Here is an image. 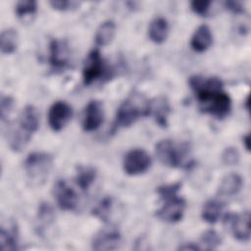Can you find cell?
I'll return each mask as SVG.
<instances>
[{
  "mask_svg": "<svg viewBox=\"0 0 251 251\" xmlns=\"http://www.w3.org/2000/svg\"><path fill=\"white\" fill-rule=\"evenodd\" d=\"M189 85L196 94L199 108L217 119L226 117L231 109V100L223 90V81L218 77L194 75L189 78Z\"/></svg>",
  "mask_w": 251,
  "mask_h": 251,
  "instance_id": "cell-1",
  "label": "cell"
},
{
  "mask_svg": "<svg viewBox=\"0 0 251 251\" xmlns=\"http://www.w3.org/2000/svg\"><path fill=\"white\" fill-rule=\"evenodd\" d=\"M18 127L9 134V145L13 151H22L39 126V113L32 105L25 106L20 114Z\"/></svg>",
  "mask_w": 251,
  "mask_h": 251,
  "instance_id": "cell-2",
  "label": "cell"
},
{
  "mask_svg": "<svg viewBox=\"0 0 251 251\" xmlns=\"http://www.w3.org/2000/svg\"><path fill=\"white\" fill-rule=\"evenodd\" d=\"M148 111V102L139 93L130 94L119 106L114 127H127L133 125L141 117H146Z\"/></svg>",
  "mask_w": 251,
  "mask_h": 251,
  "instance_id": "cell-3",
  "label": "cell"
},
{
  "mask_svg": "<svg viewBox=\"0 0 251 251\" xmlns=\"http://www.w3.org/2000/svg\"><path fill=\"white\" fill-rule=\"evenodd\" d=\"M53 167V157L46 152H32L28 154L24 163L27 180L32 186L42 185Z\"/></svg>",
  "mask_w": 251,
  "mask_h": 251,
  "instance_id": "cell-4",
  "label": "cell"
},
{
  "mask_svg": "<svg viewBox=\"0 0 251 251\" xmlns=\"http://www.w3.org/2000/svg\"><path fill=\"white\" fill-rule=\"evenodd\" d=\"M188 147L186 144L176 143L172 139H162L155 146V153L159 161L171 168H178L183 165Z\"/></svg>",
  "mask_w": 251,
  "mask_h": 251,
  "instance_id": "cell-5",
  "label": "cell"
},
{
  "mask_svg": "<svg viewBox=\"0 0 251 251\" xmlns=\"http://www.w3.org/2000/svg\"><path fill=\"white\" fill-rule=\"evenodd\" d=\"M151 165V158L149 154L140 148L128 151L123 162V168L126 175L137 176L145 173Z\"/></svg>",
  "mask_w": 251,
  "mask_h": 251,
  "instance_id": "cell-6",
  "label": "cell"
},
{
  "mask_svg": "<svg viewBox=\"0 0 251 251\" xmlns=\"http://www.w3.org/2000/svg\"><path fill=\"white\" fill-rule=\"evenodd\" d=\"M225 225L229 227L234 238L238 241H248L250 238V213L248 211L242 214L228 213L225 216Z\"/></svg>",
  "mask_w": 251,
  "mask_h": 251,
  "instance_id": "cell-7",
  "label": "cell"
},
{
  "mask_svg": "<svg viewBox=\"0 0 251 251\" xmlns=\"http://www.w3.org/2000/svg\"><path fill=\"white\" fill-rule=\"evenodd\" d=\"M106 73V65L100 52L97 49L92 50L84 63L82 70V78L85 85H90Z\"/></svg>",
  "mask_w": 251,
  "mask_h": 251,
  "instance_id": "cell-8",
  "label": "cell"
},
{
  "mask_svg": "<svg viewBox=\"0 0 251 251\" xmlns=\"http://www.w3.org/2000/svg\"><path fill=\"white\" fill-rule=\"evenodd\" d=\"M164 205L157 210L156 216L167 223H176L183 217L185 210V201L177 195L164 199Z\"/></svg>",
  "mask_w": 251,
  "mask_h": 251,
  "instance_id": "cell-9",
  "label": "cell"
},
{
  "mask_svg": "<svg viewBox=\"0 0 251 251\" xmlns=\"http://www.w3.org/2000/svg\"><path fill=\"white\" fill-rule=\"evenodd\" d=\"M53 195L58 206L64 211H73L77 206L78 197L76 192L64 179H58L54 183Z\"/></svg>",
  "mask_w": 251,
  "mask_h": 251,
  "instance_id": "cell-10",
  "label": "cell"
},
{
  "mask_svg": "<svg viewBox=\"0 0 251 251\" xmlns=\"http://www.w3.org/2000/svg\"><path fill=\"white\" fill-rule=\"evenodd\" d=\"M73 116L72 107L65 101H56L48 111V124L52 130H62Z\"/></svg>",
  "mask_w": 251,
  "mask_h": 251,
  "instance_id": "cell-11",
  "label": "cell"
},
{
  "mask_svg": "<svg viewBox=\"0 0 251 251\" xmlns=\"http://www.w3.org/2000/svg\"><path fill=\"white\" fill-rule=\"evenodd\" d=\"M70 62V50L65 41L54 39L49 45V63L53 71H64Z\"/></svg>",
  "mask_w": 251,
  "mask_h": 251,
  "instance_id": "cell-12",
  "label": "cell"
},
{
  "mask_svg": "<svg viewBox=\"0 0 251 251\" xmlns=\"http://www.w3.org/2000/svg\"><path fill=\"white\" fill-rule=\"evenodd\" d=\"M104 120L103 104L99 100H91L84 109L82 119V129L90 132L94 131L102 125Z\"/></svg>",
  "mask_w": 251,
  "mask_h": 251,
  "instance_id": "cell-13",
  "label": "cell"
},
{
  "mask_svg": "<svg viewBox=\"0 0 251 251\" xmlns=\"http://www.w3.org/2000/svg\"><path fill=\"white\" fill-rule=\"evenodd\" d=\"M121 243V234L118 229L111 227L97 232L92 240V249L94 250H114Z\"/></svg>",
  "mask_w": 251,
  "mask_h": 251,
  "instance_id": "cell-14",
  "label": "cell"
},
{
  "mask_svg": "<svg viewBox=\"0 0 251 251\" xmlns=\"http://www.w3.org/2000/svg\"><path fill=\"white\" fill-rule=\"evenodd\" d=\"M170 111V104L164 97H157L148 102L147 116L153 117L155 122L162 127L168 126V116Z\"/></svg>",
  "mask_w": 251,
  "mask_h": 251,
  "instance_id": "cell-15",
  "label": "cell"
},
{
  "mask_svg": "<svg viewBox=\"0 0 251 251\" xmlns=\"http://www.w3.org/2000/svg\"><path fill=\"white\" fill-rule=\"evenodd\" d=\"M213 43V34L210 27L207 25H202L194 31L191 39V48L198 53L206 51Z\"/></svg>",
  "mask_w": 251,
  "mask_h": 251,
  "instance_id": "cell-16",
  "label": "cell"
},
{
  "mask_svg": "<svg viewBox=\"0 0 251 251\" xmlns=\"http://www.w3.org/2000/svg\"><path fill=\"white\" fill-rule=\"evenodd\" d=\"M242 185L243 179L238 174H228L222 178L221 183L219 185L218 193L222 196L230 197L236 195L241 190Z\"/></svg>",
  "mask_w": 251,
  "mask_h": 251,
  "instance_id": "cell-17",
  "label": "cell"
},
{
  "mask_svg": "<svg viewBox=\"0 0 251 251\" xmlns=\"http://www.w3.org/2000/svg\"><path fill=\"white\" fill-rule=\"evenodd\" d=\"M18 249V228L15 223L8 224V226H1L0 228V250L13 251Z\"/></svg>",
  "mask_w": 251,
  "mask_h": 251,
  "instance_id": "cell-18",
  "label": "cell"
},
{
  "mask_svg": "<svg viewBox=\"0 0 251 251\" xmlns=\"http://www.w3.org/2000/svg\"><path fill=\"white\" fill-rule=\"evenodd\" d=\"M169 33V25L165 18L157 17L151 21L148 27L149 38L157 44L163 43Z\"/></svg>",
  "mask_w": 251,
  "mask_h": 251,
  "instance_id": "cell-19",
  "label": "cell"
},
{
  "mask_svg": "<svg viewBox=\"0 0 251 251\" xmlns=\"http://www.w3.org/2000/svg\"><path fill=\"white\" fill-rule=\"evenodd\" d=\"M116 33V25L113 21L102 23L95 33V43L98 46L109 45L114 39Z\"/></svg>",
  "mask_w": 251,
  "mask_h": 251,
  "instance_id": "cell-20",
  "label": "cell"
},
{
  "mask_svg": "<svg viewBox=\"0 0 251 251\" xmlns=\"http://www.w3.org/2000/svg\"><path fill=\"white\" fill-rule=\"evenodd\" d=\"M18 32L13 28L4 29L0 35V49L3 54H12L17 50Z\"/></svg>",
  "mask_w": 251,
  "mask_h": 251,
  "instance_id": "cell-21",
  "label": "cell"
},
{
  "mask_svg": "<svg viewBox=\"0 0 251 251\" xmlns=\"http://www.w3.org/2000/svg\"><path fill=\"white\" fill-rule=\"evenodd\" d=\"M96 177V170L90 166H79L76 169L75 182L81 190H87Z\"/></svg>",
  "mask_w": 251,
  "mask_h": 251,
  "instance_id": "cell-22",
  "label": "cell"
},
{
  "mask_svg": "<svg viewBox=\"0 0 251 251\" xmlns=\"http://www.w3.org/2000/svg\"><path fill=\"white\" fill-rule=\"evenodd\" d=\"M223 203L218 201V200H209L207 201L202 208L201 212V217L203 221L209 224H214L216 223L219 218L221 217L222 211H223Z\"/></svg>",
  "mask_w": 251,
  "mask_h": 251,
  "instance_id": "cell-23",
  "label": "cell"
},
{
  "mask_svg": "<svg viewBox=\"0 0 251 251\" xmlns=\"http://www.w3.org/2000/svg\"><path fill=\"white\" fill-rule=\"evenodd\" d=\"M16 15L20 19L30 18L35 15L37 11V3L34 0H22L16 5Z\"/></svg>",
  "mask_w": 251,
  "mask_h": 251,
  "instance_id": "cell-24",
  "label": "cell"
},
{
  "mask_svg": "<svg viewBox=\"0 0 251 251\" xmlns=\"http://www.w3.org/2000/svg\"><path fill=\"white\" fill-rule=\"evenodd\" d=\"M54 220V212L49 203H41L39 205L38 213H37V221L39 223V226H49Z\"/></svg>",
  "mask_w": 251,
  "mask_h": 251,
  "instance_id": "cell-25",
  "label": "cell"
},
{
  "mask_svg": "<svg viewBox=\"0 0 251 251\" xmlns=\"http://www.w3.org/2000/svg\"><path fill=\"white\" fill-rule=\"evenodd\" d=\"M200 241L205 249L213 250L221 244L222 238L214 229H208L201 235Z\"/></svg>",
  "mask_w": 251,
  "mask_h": 251,
  "instance_id": "cell-26",
  "label": "cell"
},
{
  "mask_svg": "<svg viewBox=\"0 0 251 251\" xmlns=\"http://www.w3.org/2000/svg\"><path fill=\"white\" fill-rule=\"evenodd\" d=\"M112 209V198L111 197H105L103 198L100 203L93 209V215L100 219L101 221L106 222L109 218V215L111 213Z\"/></svg>",
  "mask_w": 251,
  "mask_h": 251,
  "instance_id": "cell-27",
  "label": "cell"
},
{
  "mask_svg": "<svg viewBox=\"0 0 251 251\" xmlns=\"http://www.w3.org/2000/svg\"><path fill=\"white\" fill-rule=\"evenodd\" d=\"M239 158H240V155L238 150L235 147H231V146L226 147L222 154L223 163L227 166L237 165V163L239 162Z\"/></svg>",
  "mask_w": 251,
  "mask_h": 251,
  "instance_id": "cell-28",
  "label": "cell"
},
{
  "mask_svg": "<svg viewBox=\"0 0 251 251\" xmlns=\"http://www.w3.org/2000/svg\"><path fill=\"white\" fill-rule=\"evenodd\" d=\"M180 186H181L180 182H176V183H172V184L162 185V186H159L157 188V193L164 200V199H167L169 197L177 195V192L180 189Z\"/></svg>",
  "mask_w": 251,
  "mask_h": 251,
  "instance_id": "cell-29",
  "label": "cell"
},
{
  "mask_svg": "<svg viewBox=\"0 0 251 251\" xmlns=\"http://www.w3.org/2000/svg\"><path fill=\"white\" fill-rule=\"evenodd\" d=\"M14 108V100L10 96H2L0 101V115L1 121L5 122L6 119L9 117L10 113Z\"/></svg>",
  "mask_w": 251,
  "mask_h": 251,
  "instance_id": "cell-30",
  "label": "cell"
},
{
  "mask_svg": "<svg viewBox=\"0 0 251 251\" xmlns=\"http://www.w3.org/2000/svg\"><path fill=\"white\" fill-rule=\"evenodd\" d=\"M210 5H211V1H206V0H201V1H192L190 3V7L191 10L200 16H205L209 9H210Z\"/></svg>",
  "mask_w": 251,
  "mask_h": 251,
  "instance_id": "cell-31",
  "label": "cell"
},
{
  "mask_svg": "<svg viewBox=\"0 0 251 251\" xmlns=\"http://www.w3.org/2000/svg\"><path fill=\"white\" fill-rule=\"evenodd\" d=\"M49 4L52 6L53 9L59 10V11H67L71 10L73 8H75L78 3L75 1H66V0H55V1H50Z\"/></svg>",
  "mask_w": 251,
  "mask_h": 251,
  "instance_id": "cell-32",
  "label": "cell"
},
{
  "mask_svg": "<svg viewBox=\"0 0 251 251\" xmlns=\"http://www.w3.org/2000/svg\"><path fill=\"white\" fill-rule=\"evenodd\" d=\"M225 6L226 7L227 10H229L230 12H232L233 14H242L244 12V8L243 6L236 1H226L225 2Z\"/></svg>",
  "mask_w": 251,
  "mask_h": 251,
  "instance_id": "cell-33",
  "label": "cell"
},
{
  "mask_svg": "<svg viewBox=\"0 0 251 251\" xmlns=\"http://www.w3.org/2000/svg\"><path fill=\"white\" fill-rule=\"evenodd\" d=\"M180 250H200L201 248L193 243H185L184 245L179 246Z\"/></svg>",
  "mask_w": 251,
  "mask_h": 251,
  "instance_id": "cell-34",
  "label": "cell"
},
{
  "mask_svg": "<svg viewBox=\"0 0 251 251\" xmlns=\"http://www.w3.org/2000/svg\"><path fill=\"white\" fill-rule=\"evenodd\" d=\"M243 144H244L246 150L249 151L250 150V134L249 133H247L246 135L243 136Z\"/></svg>",
  "mask_w": 251,
  "mask_h": 251,
  "instance_id": "cell-35",
  "label": "cell"
}]
</instances>
